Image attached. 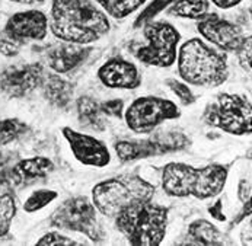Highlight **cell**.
Here are the masks:
<instances>
[{
    "label": "cell",
    "instance_id": "6da1fadb",
    "mask_svg": "<svg viewBox=\"0 0 252 246\" xmlns=\"http://www.w3.org/2000/svg\"><path fill=\"white\" fill-rule=\"evenodd\" d=\"M50 28L63 42L92 44L109 32V21L92 0H53Z\"/></svg>",
    "mask_w": 252,
    "mask_h": 246
},
{
    "label": "cell",
    "instance_id": "7a4b0ae2",
    "mask_svg": "<svg viewBox=\"0 0 252 246\" xmlns=\"http://www.w3.org/2000/svg\"><path fill=\"white\" fill-rule=\"evenodd\" d=\"M227 179V168L223 165H207L195 169L187 163H168L162 175L163 191L177 198L189 195L198 200H207L219 195Z\"/></svg>",
    "mask_w": 252,
    "mask_h": 246
},
{
    "label": "cell",
    "instance_id": "3957f363",
    "mask_svg": "<svg viewBox=\"0 0 252 246\" xmlns=\"http://www.w3.org/2000/svg\"><path fill=\"white\" fill-rule=\"evenodd\" d=\"M178 71L189 85L203 88H217L223 85L229 76L224 56L200 38H192L182 44L178 54Z\"/></svg>",
    "mask_w": 252,
    "mask_h": 246
},
{
    "label": "cell",
    "instance_id": "277c9868",
    "mask_svg": "<svg viewBox=\"0 0 252 246\" xmlns=\"http://www.w3.org/2000/svg\"><path fill=\"white\" fill-rule=\"evenodd\" d=\"M168 209L139 201L115 215L118 230L131 245H159L166 233Z\"/></svg>",
    "mask_w": 252,
    "mask_h": 246
},
{
    "label": "cell",
    "instance_id": "5b68a950",
    "mask_svg": "<svg viewBox=\"0 0 252 246\" xmlns=\"http://www.w3.org/2000/svg\"><path fill=\"white\" fill-rule=\"evenodd\" d=\"M155 186L136 175H123L99 182L92 189L95 209L107 217H115L130 204L150 201Z\"/></svg>",
    "mask_w": 252,
    "mask_h": 246
},
{
    "label": "cell",
    "instance_id": "8992f818",
    "mask_svg": "<svg viewBox=\"0 0 252 246\" xmlns=\"http://www.w3.org/2000/svg\"><path fill=\"white\" fill-rule=\"evenodd\" d=\"M251 117L250 99L238 93H220L204 112V121L209 125L233 136L251 133Z\"/></svg>",
    "mask_w": 252,
    "mask_h": 246
},
{
    "label": "cell",
    "instance_id": "52a82bcc",
    "mask_svg": "<svg viewBox=\"0 0 252 246\" xmlns=\"http://www.w3.org/2000/svg\"><path fill=\"white\" fill-rule=\"evenodd\" d=\"M147 44L136 51V57L147 66L171 67L177 62V47L181 35L178 30L168 22L149 21L144 24Z\"/></svg>",
    "mask_w": 252,
    "mask_h": 246
},
{
    "label": "cell",
    "instance_id": "ba28073f",
    "mask_svg": "<svg viewBox=\"0 0 252 246\" xmlns=\"http://www.w3.org/2000/svg\"><path fill=\"white\" fill-rule=\"evenodd\" d=\"M50 221L54 227L86 235L94 242H101L104 239L96 210L85 197L66 200L51 214Z\"/></svg>",
    "mask_w": 252,
    "mask_h": 246
},
{
    "label": "cell",
    "instance_id": "9c48e42d",
    "mask_svg": "<svg viewBox=\"0 0 252 246\" xmlns=\"http://www.w3.org/2000/svg\"><path fill=\"white\" fill-rule=\"evenodd\" d=\"M181 111L172 101L158 96H142L126 111V121L137 134L152 133L163 121L180 118Z\"/></svg>",
    "mask_w": 252,
    "mask_h": 246
},
{
    "label": "cell",
    "instance_id": "30bf717a",
    "mask_svg": "<svg viewBox=\"0 0 252 246\" xmlns=\"http://www.w3.org/2000/svg\"><path fill=\"white\" fill-rule=\"evenodd\" d=\"M188 144L189 141L187 136L181 133H162L146 140L118 141L115 144V152L121 162H130L149 156L182 150Z\"/></svg>",
    "mask_w": 252,
    "mask_h": 246
},
{
    "label": "cell",
    "instance_id": "8fae6325",
    "mask_svg": "<svg viewBox=\"0 0 252 246\" xmlns=\"http://www.w3.org/2000/svg\"><path fill=\"white\" fill-rule=\"evenodd\" d=\"M44 69L39 63L10 66L0 74V89L12 96L22 98L41 86Z\"/></svg>",
    "mask_w": 252,
    "mask_h": 246
},
{
    "label": "cell",
    "instance_id": "7c38bea8",
    "mask_svg": "<svg viewBox=\"0 0 252 246\" xmlns=\"http://www.w3.org/2000/svg\"><path fill=\"white\" fill-rule=\"evenodd\" d=\"M48 19L39 10H27L18 12L9 18L4 25L3 34L24 45L30 41H41L47 35Z\"/></svg>",
    "mask_w": 252,
    "mask_h": 246
},
{
    "label": "cell",
    "instance_id": "4fadbf2b",
    "mask_svg": "<svg viewBox=\"0 0 252 246\" xmlns=\"http://www.w3.org/2000/svg\"><path fill=\"white\" fill-rule=\"evenodd\" d=\"M197 30L209 42L224 51H235L245 38L239 25L221 19L216 13H207L200 19Z\"/></svg>",
    "mask_w": 252,
    "mask_h": 246
},
{
    "label": "cell",
    "instance_id": "5bb4252c",
    "mask_svg": "<svg viewBox=\"0 0 252 246\" xmlns=\"http://www.w3.org/2000/svg\"><path fill=\"white\" fill-rule=\"evenodd\" d=\"M63 134L69 143L73 152V156L83 165L104 168L111 160L108 147L98 139L74 131L69 127L63 128Z\"/></svg>",
    "mask_w": 252,
    "mask_h": 246
},
{
    "label": "cell",
    "instance_id": "9a60e30c",
    "mask_svg": "<svg viewBox=\"0 0 252 246\" xmlns=\"http://www.w3.org/2000/svg\"><path fill=\"white\" fill-rule=\"evenodd\" d=\"M99 80L112 89H136L142 83L139 69L121 57H112L98 70Z\"/></svg>",
    "mask_w": 252,
    "mask_h": 246
},
{
    "label": "cell",
    "instance_id": "2e32d148",
    "mask_svg": "<svg viewBox=\"0 0 252 246\" xmlns=\"http://www.w3.org/2000/svg\"><path fill=\"white\" fill-rule=\"evenodd\" d=\"M89 54H91V48L88 47H82L79 44H72V42H63V44L51 45L47 50L45 60L47 64L56 73L64 74L76 69L79 64H82Z\"/></svg>",
    "mask_w": 252,
    "mask_h": 246
},
{
    "label": "cell",
    "instance_id": "e0dca14e",
    "mask_svg": "<svg viewBox=\"0 0 252 246\" xmlns=\"http://www.w3.org/2000/svg\"><path fill=\"white\" fill-rule=\"evenodd\" d=\"M42 93L45 99L54 106L66 108L70 104L73 96V86L66 79L60 77L59 74H44L42 83Z\"/></svg>",
    "mask_w": 252,
    "mask_h": 246
},
{
    "label": "cell",
    "instance_id": "ac0fdd59",
    "mask_svg": "<svg viewBox=\"0 0 252 246\" xmlns=\"http://www.w3.org/2000/svg\"><path fill=\"white\" fill-rule=\"evenodd\" d=\"M77 115L82 125L94 131H104L107 121L105 114L101 109V104L89 96H80L77 99Z\"/></svg>",
    "mask_w": 252,
    "mask_h": 246
},
{
    "label": "cell",
    "instance_id": "d6986e66",
    "mask_svg": "<svg viewBox=\"0 0 252 246\" xmlns=\"http://www.w3.org/2000/svg\"><path fill=\"white\" fill-rule=\"evenodd\" d=\"M169 13L185 19H203L209 13V0H175Z\"/></svg>",
    "mask_w": 252,
    "mask_h": 246
},
{
    "label": "cell",
    "instance_id": "ffe728a7",
    "mask_svg": "<svg viewBox=\"0 0 252 246\" xmlns=\"http://www.w3.org/2000/svg\"><path fill=\"white\" fill-rule=\"evenodd\" d=\"M54 169V165L50 159L47 157H31L21 160L15 171L19 176L34 179V178H44Z\"/></svg>",
    "mask_w": 252,
    "mask_h": 246
},
{
    "label": "cell",
    "instance_id": "44dd1931",
    "mask_svg": "<svg viewBox=\"0 0 252 246\" xmlns=\"http://www.w3.org/2000/svg\"><path fill=\"white\" fill-rule=\"evenodd\" d=\"M188 233L194 242L201 245H217L221 239V235L215 224L207 220H195L189 224Z\"/></svg>",
    "mask_w": 252,
    "mask_h": 246
},
{
    "label": "cell",
    "instance_id": "7402d4cb",
    "mask_svg": "<svg viewBox=\"0 0 252 246\" xmlns=\"http://www.w3.org/2000/svg\"><path fill=\"white\" fill-rule=\"evenodd\" d=\"M104 12L115 19H124L136 12L146 0H95Z\"/></svg>",
    "mask_w": 252,
    "mask_h": 246
},
{
    "label": "cell",
    "instance_id": "603a6c76",
    "mask_svg": "<svg viewBox=\"0 0 252 246\" xmlns=\"http://www.w3.org/2000/svg\"><path fill=\"white\" fill-rule=\"evenodd\" d=\"M16 214V204L10 194H0V238L4 236Z\"/></svg>",
    "mask_w": 252,
    "mask_h": 246
},
{
    "label": "cell",
    "instance_id": "cb8c5ba5",
    "mask_svg": "<svg viewBox=\"0 0 252 246\" xmlns=\"http://www.w3.org/2000/svg\"><path fill=\"white\" fill-rule=\"evenodd\" d=\"M27 125L16 118L0 120V147L21 137Z\"/></svg>",
    "mask_w": 252,
    "mask_h": 246
},
{
    "label": "cell",
    "instance_id": "d4e9b609",
    "mask_svg": "<svg viewBox=\"0 0 252 246\" xmlns=\"http://www.w3.org/2000/svg\"><path fill=\"white\" fill-rule=\"evenodd\" d=\"M57 198V192L53 189H38L34 191L28 200L24 204V210L27 213H35L44 209L45 206H48L51 201H54Z\"/></svg>",
    "mask_w": 252,
    "mask_h": 246
},
{
    "label": "cell",
    "instance_id": "484cf974",
    "mask_svg": "<svg viewBox=\"0 0 252 246\" xmlns=\"http://www.w3.org/2000/svg\"><path fill=\"white\" fill-rule=\"evenodd\" d=\"M175 0H153L143 12L137 16L136 22H134V27H142L144 24H147L149 21H152L159 12H162L163 9H166L169 4H172Z\"/></svg>",
    "mask_w": 252,
    "mask_h": 246
},
{
    "label": "cell",
    "instance_id": "4316f807",
    "mask_svg": "<svg viewBox=\"0 0 252 246\" xmlns=\"http://www.w3.org/2000/svg\"><path fill=\"white\" fill-rule=\"evenodd\" d=\"M166 85H168V88L180 98L181 102H182L184 105H191V104L195 101V98H194L191 89L188 88V85H185V83H182V82H178V80H174V79H168V80H166Z\"/></svg>",
    "mask_w": 252,
    "mask_h": 246
},
{
    "label": "cell",
    "instance_id": "83f0119b",
    "mask_svg": "<svg viewBox=\"0 0 252 246\" xmlns=\"http://www.w3.org/2000/svg\"><path fill=\"white\" fill-rule=\"evenodd\" d=\"M251 44L252 38L251 36H245L244 41L239 44V47L235 50L236 56H238V62L241 64V67L245 71H251Z\"/></svg>",
    "mask_w": 252,
    "mask_h": 246
},
{
    "label": "cell",
    "instance_id": "f1b7e54d",
    "mask_svg": "<svg viewBox=\"0 0 252 246\" xmlns=\"http://www.w3.org/2000/svg\"><path fill=\"white\" fill-rule=\"evenodd\" d=\"M38 245H79L76 241H73L72 238L63 236L57 232H51L44 235L39 241Z\"/></svg>",
    "mask_w": 252,
    "mask_h": 246
},
{
    "label": "cell",
    "instance_id": "f546056e",
    "mask_svg": "<svg viewBox=\"0 0 252 246\" xmlns=\"http://www.w3.org/2000/svg\"><path fill=\"white\" fill-rule=\"evenodd\" d=\"M21 47H22V45H19V44L15 42L13 39L7 38L4 34H3V35L0 34V53H1L3 56H6V57H13V56H16V54L19 53Z\"/></svg>",
    "mask_w": 252,
    "mask_h": 246
},
{
    "label": "cell",
    "instance_id": "4dcf8cb0",
    "mask_svg": "<svg viewBox=\"0 0 252 246\" xmlns=\"http://www.w3.org/2000/svg\"><path fill=\"white\" fill-rule=\"evenodd\" d=\"M101 109H102V112L105 115L121 118L123 109H124V101L123 99H112V101H108V102H102Z\"/></svg>",
    "mask_w": 252,
    "mask_h": 246
},
{
    "label": "cell",
    "instance_id": "1f68e13d",
    "mask_svg": "<svg viewBox=\"0 0 252 246\" xmlns=\"http://www.w3.org/2000/svg\"><path fill=\"white\" fill-rule=\"evenodd\" d=\"M238 195H239V198H241L245 204L250 203V198H251V186H250V182H247L245 179L241 181V184H239Z\"/></svg>",
    "mask_w": 252,
    "mask_h": 246
},
{
    "label": "cell",
    "instance_id": "d6a6232c",
    "mask_svg": "<svg viewBox=\"0 0 252 246\" xmlns=\"http://www.w3.org/2000/svg\"><path fill=\"white\" fill-rule=\"evenodd\" d=\"M221 200H217L216 204L215 206H212L210 207V210H209V213L215 217V218H217V220H220V221H224V214L221 213Z\"/></svg>",
    "mask_w": 252,
    "mask_h": 246
},
{
    "label": "cell",
    "instance_id": "836d02e7",
    "mask_svg": "<svg viewBox=\"0 0 252 246\" xmlns=\"http://www.w3.org/2000/svg\"><path fill=\"white\" fill-rule=\"evenodd\" d=\"M212 1L219 9H230V7H235L236 4H239L242 0H212Z\"/></svg>",
    "mask_w": 252,
    "mask_h": 246
},
{
    "label": "cell",
    "instance_id": "e575fe53",
    "mask_svg": "<svg viewBox=\"0 0 252 246\" xmlns=\"http://www.w3.org/2000/svg\"><path fill=\"white\" fill-rule=\"evenodd\" d=\"M10 1L21 3V4H39V3H44L45 0H10Z\"/></svg>",
    "mask_w": 252,
    "mask_h": 246
}]
</instances>
